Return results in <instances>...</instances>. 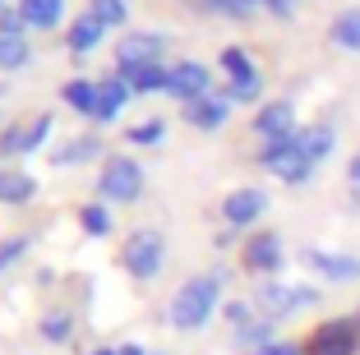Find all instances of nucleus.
Masks as SVG:
<instances>
[{
	"mask_svg": "<svg viewBox=\"0 0 360 355\" xmlns=\"http://www.w3.org/2000/svg\"><path fill=\"white\" fill-rule=\"evenodd\" d=\"M217 272H208V277H190V282L176 291V300H171V323L180 328V333H194V328L208 323L212 304H217Z\"/></svg>",
	"mask_w": 360,
	"mask_h": 355,
	"instance_id": "f257e3e1",
	"label": "nucleus"
},
{
	"mask_svg": "<svg viewBox=\"0 0 360 355\" xmlns=\"http://www.w3.org/2000/svg\"><path fill=\"white\" fill-rule=\"evenodd\" d=\"M305 355H360V323L356 318H328L305 337Z\"/></svg>",
	"mask_w": 360,
	"mask_h": 355,
	"instance_id": "f03ea898",
	"label": "nucleus"
},
{
	"mask_svg": "<svg viewBox=\"0 0 360 355\" xmlns=\"http://www.w3.org/2000/svg\"><path fill=\"white\" fill-rule=\"evenodd\" d=\"M162 259H167V245H162L158 231H134L125 240V268L129 277H139V282H153L162 272Z\"/></svg>",
	"mask_w": 360,
	"mask_h": 355,
	"instance_id": "7ed1b4c3",
	"label": "nucleus"
},
{
	"mask_svg": "<svg viewBox=\"0 0 360 355\" xmlns=\"http://www.w3.org/2000/svg\"><path fill=\"white\" fill-rule=\"evenodd\" d=\"M139 194H143V171H139V162H129V157H111L106 171H102V199L134 203Z\"/></svg>",
	"mask_w": 360,
	"mask_h": 355,
	"instance_id": "20e7f679",
	"label": "nucleus"
},
{
	"mask_svg": "<svg viewBox=\"0 0 360 355\" xmlns=\"http://www.w3.org/2000/svg\"><path fill=\"white\" fill-rule=\"evenodd\" d=\"M264 167L277 171L282 180H291V185H300V180H309V167H314V162L300 153V138L291 134V138H277V143L264 148Z\"/></svg>",
	"mask_w": 360,
	"mask_h": 355,
	"instance_id": "39448f33",
	"label": "nucleus"
},
{
	"mask_svg": "<svg viewBox=\"0 0 360 355\" xmlns=\"http://www.w3.org/2000/svg\"><path fill=\"white\" fill-rule=\"evenodd\" d=\"M319 295L309 291V286H277L268 282L264 291H259V304H264V314H273V318H282V314L291 309H305V304H314Z\"/></svg>",
	"mask_w": 360,
	"mask_h": 355,
	"instance_id": "423d86ee",
	"label": "nucleus"
},
{
	"mask_svg": "<svg viewBox=\"0 0 360 355\" xmlns=\"http://www.w3.org/2000/svg\"><path fill=\"white\" fill-rule=\"evenodd\" d=\"M162 56V37L158 32H134L116 46V65L120 70H139V65H158Z\"/></svg>",
	"mask_w": 360,
	"mask_h": 355,
	"instance_id": "0eeeda50",
	"label": "nucleus"
},
{
	"mask_svg": "<svg viewBox=\"0 0 360 355\" xmlns=\"http://www.w3.org/2000/svg\"><path fill=\"white\" fill-rule=\"evenodd\" d=\"M264 208H268L264 189H236V194H226L222 217L231 221V226H250L255 217H264Z\"/></svg>",
	"mask_w": 360,
	"mask_h": 355,
	"instance_id": "6e6552de",
	"label": "nucleus"
},
{
	"mask_svg": "<svg viewBox=\"0 0 360 355\" xmlns=\"http://www.w3.org/2000/svg\"><path fill=\"white\" fill-rule=\"evenodd\" d=\"M226 115H231V97H194V102H185V120L190 125H199V129H217V125H226Z\"/></svg>",
	"mask_w": 360,
	"mask_h": 355,
	"instance_id": "1a4fd4ad",
	"label": "nucleus"
},
{
	"mask_svg": "<svg viewBox=\"0 0 360 355\" xmlns=\"http://www.w3.org/2000/svg\"><path fill=\"white\" fill-rule=\"evenodd\" d=\"M171 93L180 102H194V97H208V70L199 60H185V65H171Z\"/></svg>",
	"mask_w": 360,
	"mask_h": 355,
	"instance_id": "9d476101",
	"label": "nucleus"
},
{
	"mask_svg": "<svg viewBox=\"0 0 360 355\" xmlns=\"http://www.w3.org/2000/svg\"><path fill=\"white\" fill-rule=\"evenodd\" d=\"M255 129L264 134V143H277V138H291L296 129V115H291V102H273L255 115Z\"/></svg>",
	"mask_w": 360,
	"mask_h": 355,
	"instance_id": "9b49d317",
	"label": "nucleus"
},
{
	"mask_svg": "<svg viewBox=\"0 0 360 355\" xmlns=\"http://www.w3.org/2000/svg\"><path fill=\"white\" fill-rule=\"evenodd\" d=\"M222 70L231 74V97H255L259 93V79H255V65H250V56L236 51V46H226L222 51Z\"/></svg>",
	"mask_w": 360,
	"mask_h": 355,
	"instance_id": "f8f14e48",
	"label": "nucleus"
},
{
	"mask_svg": "<svg viewBox=\"0 0 360 355\" xmlns=\"http://www.w3.org/2000/svg\"><path fill=\"white\" fill-rule=\"evenodd\" d=\"M277 263H282V240L277 235H255V240L245 245V268L277 272Z\"/></svg>",
	"mask_w": 360,
	"mask_h": 355,
	"instance_id": "ddd939ff",
	"label": "nucleus"
},
{
	"mask_svg": "<svg viewBox=\"0 0 360 355\" xmlns=\"http://www.w3.org/2000/svg\"><path fill=\"white\" fill-rule=\"evenodd\" d=\"M125 102H129V84L120 74H111L106 84H97V120H116Z\"/></svg>",
	"mask_w": 360,
	"mask_h": 355,
	"instance_id": "4468645a",
	"label": "nucleus"
},
{
	"mask_svg": "<svg viewBox=\"0 0 360 355\" xmlns=\"http://www.w3.org/2000/svg\"><path fill=\"white\" fill-rule=\"evenodd\" d=\"M129 88L139 93H158V88H171V70L167 65H139V70H116Z\"/></svg>",
	"mask_w": 360,
	"mask_h": 355,
	"instance_id": "2eb2a0df",
	"label": "nucleus"
},
{
	"mask_svg": "<svg viewBox=\"0 0 360 355\" xmlns=\"http://www.w3.org/2000/svg\"><path fill=\"white\" fill-rule=\"evenodd\" d=\"M19 14H23L28 28H56L60 14H65V0H23Z\"/></svg>",
	"mask_w": 360,
	"mask_h": 355,
	"instance_id": "dca6fc26",
	"label": "nucleus"
},
{
	"mask_svg": "<svg viewBox=\"0 0 360 355\" xmlns=\"http://www.w3.org/2000/svg\"><path fill=\"white\" fill-rule=\"evenodd\" d=\"M305 259L314 263L323 277H333V282H356V277H360V263L347 259V254H338V259H333V254H319L314 250V254H305Z\"/></svg>",
	"mask_w": 360,
	"mask_h": 355,
	"instance_id": "f3484780",
	"label": "nucleus"
},
{
	"mask_svg": "<svg viewBox=\"0 0 360 355\" xmlns=\"http://www.w3.org/2000/svg\"><path fill=\"white\" fill-rule=\"evenodd\" d=\"M32 176L23 171H0V203H28L32 199Z\"/></svg>",
	"mask_w": 360,
	"mask_h": 355,
	"instance_id": "a211bd4d",
	"label": "nucleus"
},
{
	"mask_svg": "<svg viewBox=\"0 0 360 355\" xmlns=\"http://www.w3.org/2000/svg\"><path fill=\"white\" fill-rule=\"evenodd\" d=\"M300 153L309 157V162H319V157H328L333 153V129L328 125H309V129H300Z\"/></svg>",
	"mask_w": 360,
	"mask_h": 355,
	"instance_id": "6ab92c4d",
	"label": "nucleus"
},
{
	"mask_svg": "<svg viewBox=\"0 0 360 355\" xmlns=\"http://www.w3.org/2000/svg\"><path fill=\"white\" fill-rule=\"evenodd\" d=\"M65 102L75 106V111H84V115H97V84L70 79V84H65Z\"/></svg>",
	"mask_w": 360,
	"mask_h": 355,
	"instance_id": "aec40b11",
	"label": "nucleus"
},
{
	"mask_svg": "<svg viewBox=\"0 0 360 355\" xmlns=\"http://www.w3.org/2000/svg\"><path fill=\"white\" fill-rule=\"evenodd\" d=\"M333 42L347 51H360V10H347L333 19Z\"/></svg>",
	"mask_w": 360,
	"mask_h": 355,
	"instance_id": "412c9836",
	"label": "nucleus"
},
{
	"mask_svg": "<svg viewBox=\"0 0 360 355\" xmlns=\"http://www.w3.org/2000/svg\"><path fill=\"white\" fill-rule=\"evenodd\" d=\"M102 28H106V23H97L93 14H88V19H79L75 28H70V51H93V46L102 42Z\"/></svg>",
	"mask_w": 360,
	"mask_h": 355,
	"instance_id": "4be33fe9",
	"label": "nucleus"
},
{
	"mask_svg": "<svg viewBox=\"0 0 360 355\" xmlns=\"http://www.w3.org/2000/svg\"><path fill=\"white\" fill-rule=\"evenodd\" d=\"M28 60V42L23 37H0V70H19Z\"/></svg>",
	"mask_w": 360,
	"mask_h": 355,
	"instance_id": "5701e85b",
	"label": "nucleus"
},
{
	"mask_svg": "<svg viewBox=\"0 0 360 355\" xmlns=\"http://www.w3.org/2000/svg\"><path fill=\"white\" fill-rule=\"evenodd\" d=\"M93 19L97 23H125V0H93Z\"/></svg>",
	"mask_w": 360,
	"mask_h": 355,
	"instance_id": "b1692460",
	"label": "nucleus"
},
{
	"mask_svg": "<svg viewBox=\"0 0 360 355\" xmlns=\"http://www.w3.org/2000/svg\"><path fill=\"white\" fill-rule=\"evenodd\" d=\"M162 134H167V125H162V120H143V125H134V129H129V143H143V148H153Z\"/></svg>",
	"mask_w": 360,
	"mask_h": 355,
	"instance_id": "393cba45",
	"label": "nucleus"
},
{
	"mask_svg": "<svg viewBox=\"0 0 360 355\" xmlns=\"http://www.w3.org/2000/svg\"><path fill=\"white\" fill-rule=\"evenodd\" d=\"M97 153H102V143H97V138H75V148H65L60 162L70 167V162H88V157H97Z\"/></svg>",
	"mask_w": 360,
	"mask_h": 355,
	"instance_id": "a878e982",
	"label": "nucleus"
},
{
	"mask_svg": "<svg viewBox=\"0 0 360 355\" xmlns=\"http://www.w3.org/2000/svg\"><path fill=\"white\" fill-rule=\"evenodd\" d=\"M46 134H51V115H37L32 125H23V153H28V148H37Z\"/></svg>",
	"mask_w": 360,
	"mask_h": 355,
	"instance_id": "bb28decb",
	"label": "nucleus"
},
{
	"mask_svg": "<svg viewBox=\"0 0 360 355\" xmlns=\"http://www.w3.org/2000/svg\"><path fill=\"white\" fill-rule=\"evenodd\" d=\"M84 231H93V235H106V226H111V217H106V208H97V203H88L84 212Z\"/></svg>",
	"mask_w": 360,
	"mask_h": 355,
	"instance_id": "cd10ccee",
	"label": "nucleus"
},
{
	"mask_svg": "<svg viewBox=\"0 0 360 355\" xmlns=\"http://www.w3.org/2000/svg\"><path fill=\"white\" fill-rule=\"evenodd\" d=\"M65 333H70V314H46L42 318V337L46 342H65Z\"/></svg>",
	"mask_w": 360,
	"mask_h": 355,
	"instance_id": "c85d7f7f",
	"label": "nucleus"
},
{
	"mask_svg": "<svg viewBox=\"0 0 360 355\" xmlns=\"http://www.w3.org/2000/svg\"><path fill=\"white\" fill-rule=\"evenodd\" d=\"M0 153H23V125L0 129Z\"/></svg>",
	"mask_w": 360,
	"mask_h": 355,
	"instance_id": "c756f323",
	"label": "nucleus"
},
{
	"mask_svg": "<svg viewBox=\"0 0 360 355\" xmlns=\"http://www.w3.org/2000/svg\"><path fill=\"white\" fill-rule=\"evenodd\" d=\"M203 5H212V10H226V14H250L259 0H203Z\"/></svg>",
	"mask_w": 360,
	"mask_h": 355,
	"instance_id": "7c9ffc66",
	"label": "nucleus"
},
{
	"mask_svg": "<svg viewBox=\"0 0 360 355\" xmlns=\"http://www.w3.org/2000/svg\"><path fill=\"white\" fill-rule=\"evenodd\" d=\"M23 250H28V240H23V235H19V240H5V245H0V272L10 268V263H14V259H19V254H23Z\"/></svg>",
	"mask_w": 360,
	"mask_h": 355,
	"instance_id": "2f4dec72",
	"label": "nucleus"
},
{
	"mask_svg": "<svg viewBox=\"0 0 360 355\" xmlns=\"http://www.w3.org/2000/svg\"><path fill=\"white\" fill-rule=\"evenodd\" d=\"M255 355H300V346H291V342H268V346H259Z\"/></svg>",
	"mask_w": 360,
	"mask_h": 355,
	"instance_id": "473e14b6",
	"label": "nucleus"
},
{
	"mask_svg": "<svg viewBox=\"0 0 360 355\" xmlns=\"http://www.w3.org/2000/svg\"><path fill=\"white\" fill-rule=\"evenodd\" d=\"M240 342H259V346H264V342H268V323H250V328H240Z\"/></svg>",
	"mask_w": 360,
	"mask_h": 355,
	"instance_id": "72a5a7b5",
	"label": "nucleus"
},
{
	"mask_svg": "<svg viewBox=\"0 0 360 355\" xmlns=\"http://www.w3.org/2000/svg\"><path fill=\"white\" fill-rule=\"evenodd\" d=\"M226 318H231L236 328H250V309H245V304H226Z\"/></svg>",
	"mask_w": 360,
	"mask_h": 355,
	"instance_id": "f704fd0d",
	"label": "nucleus"
},
{
	"mask_svg": "<svg viewBox=\"0 0 360 355\" xmlns=\"http://www.w3.org/2000/svg\"><path fill=\"white\" fill-rule=\"evenodd\" d=\"M351 180H356V185H360V153L351 157Z\"/></svg>",
	"mask_w": 360,
	"mask_h": 355,
	"instance_id": "c9c22d12",
	"label": "nucleus"
},
{
	"mask_svg": "<svg viewBox=\"0 0 360 355\" xmlns=\"http://www.w3.org/2000/svg\"><path fill=\"white\" fill-rule=\"evenodd\" d=\"M120 355H148L143 346H120Z\"/></svg>",
	"mask_w": 360,
	"mask_h": 355,
	"instance_id": "e433bc0d",
	"label": "nucleus"
},
{
	"mask_svg": "<svg viewBox=\"0 0 360 355\" xmlns=\"http://www.w3.org/2000/svg\"><path fill=\"white\" fill-rule=\"evenodd\" d=\"M93 355H120V351H111V346H97V351Z\"/></svg>",
	"mask_w": 360,
	"mask_h": 355,
	"instance_id": "4c0bfd02",
	"label": "nucleus"
}]
</instances>
